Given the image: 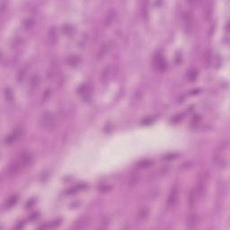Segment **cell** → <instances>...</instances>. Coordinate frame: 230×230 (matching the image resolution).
<instances>
[{"label":"cell","instance_id":"1","mask_svg":"<svg viewBox=\"0 0 230 230\" xmlns=\"http://www.w3.org/2000/svg\"><path fill=\"white\" fill-rule=\"evenodd\" d=\"M33 156L30 153H23L17 160L13 162L7 168L6 175L9 176H14L17 175L19 172L23 170L25 167L30 165L33 162Z\"/></svg>","mask_w":230,"mask_h":230},{"label":"cell","instance_id":"2","mask_svg":"<svg viewBox=\"0 0 230 230\" xmlns=\"http://www.w3.org/2000/svg\"><path fill=\"white\" fill-rule=\"evenodd\" d=\"M56 124V117L52 112L51 111H45L42 113L41 119H40V125L42 128L46 129H51Z\"/></svg>","mask_w":230,"mask_h":230},{"label":"cell","instance_id":"3","mask_svg":"<svg viewBox=\"0 0 230 230\" xmlns=\"http://www.w3.org/2000/svg\"><path fill=\"white\" fill-rule=\"evenodd\" d=\"M22 134H23L22 129H15L12 133H10L8 136H6V137L5 138V140H4L5 145L10 146V145L14 144L15 142L17 141L18 140L21 138Z\"/></svg>","mask_w":230,"mask_h":230},{"label":"cell","instance_id":"4","mask_svg":"<svg viewBox=\"0 0 230 230\" xmlns=\"http://www.w3.org/2000/svg\"><path fill=\"white\" fill-rule=\"evenodd\" d=\"M207 179V175L206 174H202L201 175V177L199 179L198 181V184H197V188L195 189L196 193H197V195L198 197H201L203 195L205 194V192H206V180Z\"/></svg>","mask_w":230,"mask_h":230},{"label":"cell","instance_id":"5","mask_svg":"<svg viewBox=\"0 0 230 230\" xmlns=\"http://www.w3.org/2000/svg\"><path fill=\"white\" fill-rule=\"evenodd\" d=\"M199 221H200V218L196 213H190L186 218V227L190 229L196 228L199 225Z\"/></svg>","mask_w":230,"mask_h":230},{"label":"cell","instance_id":"6","mask_svg":"<svg viewBox=\"0 0 230 230\" xmlns=\"http://www.w3.org/2000/svg\"><path fill=\"white\" fill-rule=\"evenodd\" d=\"M183 22L185 25V29L187 33H191L193 31V15L190 11H186L183 13Z\"/></svg>","mask_w":230,"mask_h":230},{"label":"cell","instance_id":"7","mask_svg":"<svg viewBox=\"0 0 230 230\" xmlns=\"http://www.w3.org/2000/svg\"><path fill=\"white\" fill-rule=\"evenodd\" d=\"M154 67L156 69L159 71H164L166 69V62L164 59L161 54H157L154 58Z\"/></svg>","mask_w":230,"mask_h":230},{"label":"cell","instance_id":"8","mask_svg":"<svg viewBox=\"0 0 230 230\" xmlns=\"http://www.w3.org/2000/svg\"><path fill=\"white\" fill-rule=\"evenodd\" d=\"M178 188L177 187H174L171 192H170V194L168 196V199H167V207H174L175 204L177 203V200H178Z\"/></svg>","mask_w":230,"mask_h":230},{"label":"cell","instance_id":"9","mask_svg":"<svg viewBox=\"0 0 230 230\" xmlns=\"http://www.w3.org/2000/svg\"><path fill=\"white\" fill-rule=\"evenodd\" d=\"M111 44L110 42H108V41H107V42H104V43L101 46V48L99 49L98 52L96 54V59H98V60L102 59V58L109 52V51L111 50Z\"/></svg>","mask_w":230,"mask_h":230},{"label":"cell","instance_id":"10","mask_svg":"<svg viewBox=\"0 0 230 230\" xmlns=\"http://www.w3.org/2000/svg\"><path fill=\"white\" fill-rule=\"evenodd\" d=\"M58 35L57 28L55 26H51L49 29V32H48V38H49L50 43H51V44L57 43V41H58Z\"/></svg>","mask_w":230,"mask_h":230},{"label":"cell","instance_id":"11","mask_svg":"<svg viewBox=\"0 0 230 230\" xmlns=\"http://www.w3.org/2000/svg\"><path fill=\"white\" fill-rule=\"evenodd\" d=\"M116 18V11L113 9H111L107 12L105 18H104V24L110 25L113 23L114 19Z\"/></svg>","mask_w":230,"mask_h":230},{"label":"cell","instance_id":"12","mask_svg":"<svg viewBox=\"0 0 230 230\" xmlns=\"http://www.w3.org/2000/svg\"><path fill=\"white\" fill-rule=\"evenodd\" d=\"M40 86V77L38 75H33L31 76V79H30V88H31V91H35L36 89L39 87Z\"/></svg>","mask_w":230,"mask_h":230},{"label":"cell","instance_id":"13","mask_svg":"<svg viewBox=\"0 0 230 230\" xmlns=\"http://www.w3.org/2000/svg\"><path fill=\"white\" fill-rule=\"evenodd\" d=\"M112 68L111 67V66H107L106 68L103 70L102 72V76H101V79H102V81L105 84L107 81H108V79L111 77V72H112Z\"/></svg>","mask_w":230,"mask_h":230},{"label":"cell","instance_id":"14","mask_svg":"<svg viewBox=\"0 0 230 230\" xmlns=\"http://www.w3.org/2000/svg\"><path fill=\"white\" fill-rule=\"evenodd\" d=\"M198 195H197V193L195 191V189H192L189 193V196H188V202H189V205L191 207L194 206V204L196 203V200L198 199Z\"/></svg>","mask_w":230,"mask_h":230},{"label":"cell","instance_id":"15","mask_svg":"<svg viewBox=\"0 0 230 230\" xmlns=\"http://www.w3.org/2000/svg\"><path fill=\"white\" fill-rule=\"evenodd\" d=\"M139 174L137 173V172H134V173H132L131 175H130V176L129 178V182H128V185L129 186V187H133V186H135L137 183H138V182H139Z\"/></svg>","mask_w":230,"mask_h":230},{"label":"cell","instance_id":"16","mask_svg":"<svg viewBox=\"0 0 230 230\" xmlns=\"http://www.w3.org/2000/svg\"><path fill=\"white\" fill-rule=\"evenodd\" d=\"M147 216H148V210L146 207H144V208H141L139 211L138 215H137V218H138L139 220L143 221V220H145L147 218Z\"/></svg>","mask_w":230,"mask_h":230},{"label":"cell","instance_id":"17","mask_svg":"<svg viewBox=\"0 0 230 230\" xmlns=\"http://www.w3.org/2000/svg\"><path fill=\"white\" fill-rule=\"evenodd\" d=\"M68 62H69V64L70 65L71 67H76L78 64H79V62H80V58H79V57L78 56H76V55H73V56H70L69 58V59H68Z\"/></svg>","mask_w":230,"mask_h":230},{"label":"cell","instance_id":"18","mask_svg":"<svg viewBox=\"0 0 230 230\" xmlns=\"http://www.w3.org/2000/svg\"><path fill=\"white\" fill-rule=\"evenodd\" d=\"M63 33L65 34H67L68 36H71L74 34V33H75V29H74V27L71 25V24H65V25H63Z\"/></svg>","mask_w":230,"mask_h":230},{"label":"cell","instance_id":"19","mask_svg":"<svg viewBox=\"0 0 230 230\" xmlns=\"http://www.w3.org/2000/svg\"><path fill=\"white\" fill-rule=\"evenodd\" d=\"M34 21L33 19H31V18L25 19L23 21V26L24 30H30V29H32V27L34 26Z\"/></svg>","mask_w":230,"mask_h":230},{"label":"cell","instance_id":"20","mask_svg":"<svg viewBox=\"0 0 230 230\" xmlns=\"http://www.w3.org/2000/svg\"><path fill=\"white\" fill-rule=\"evenodd\" d=\"M5 98L7 100V102L9 103H12L13 100H14V94H13V91L10 87H6L5 89Z\"/></svg>","mask_w":230,"mask_h":230},{"label":"cell","instance_id":"21","mask_svg":"<svg viewBox=\"0 0 230 230\" xmlns=\"http://www.w3.org/2000/svg\"><path fill=\"white\" fill-rule=\"evenodd\" d=\"M153 164H154V162L151 161V160H142L140 162H139L138 167H140V168H147V167L151 166Z\"/></svg>","mask_w":230,"mask_h":230},{"label":"cell","instance_id":"22","mask_svg":"<svg viewBox=\"0 0 230 230\" xmlns=\"http://www.w3.org/2000/svg\"><path fill=\"white\" fill-rule=\"evenodd\" d=\"M17 201V196L14 195V196H11L7 200H6V203H5V208H11L13 207Z\"/></svg>","mask_w":230,"mask_h":230},{"label":"cell","instance_id":"23","mask_svg":"<svg viewBox=\"0 0 230 230\" xmlns=\"http://www.w3.org/2000/svg\"><path fill=\"white\" fill-rule=\"evenodd\" d=\"M23 42V40L21 37H16L14 39L13 42H12V48L13 49H17V48L22 46Z\"/></svg>","mask_w":230,"mask_h":230},{"label":"cell","instance_id":"24","mask_svg":"<svg viewBox=\"0 0 230 230\" xmlns=\"http://www.w3.org/2000/svg\"><path fill=\"white\" fill-rule=\"evenodd\" d=\"M87 226V219L85 218H81L78 222H76L74 226L75 229H81L83 228H85Z\"/></svg>","mask_w":230,"mask_h":230},{"label":"cell","instance_id":"25","mask_svg":"<svg viewBox=\"0 0 230 230\" xmlns=\"http://www.w3.org/2000/svg\"><path fill=\"white\" fill-rule=\"evenodd\" d=\"M25 75H26V72L23 69H19V71L17 72V76H16V78H17L18 82H22L23 81L24 77H25Z\"/></svg>","mask_w":230,"mask_h":230},{"label":"cell","instance_id":"26","mask_svg":"<svg viewBox=\"0 0 230 230\" xmlns=\"http://www.w3.org/2000/svg\"><path fill=\"white\" fill-rule=\"evenodd\" d=\"M177 157H178V154H175V153H171V154H167L166 156H165L164 160H165V161H171V160L175 159Z\"/></svg>","mask_w":230,"mask_h":230},{"label":"cell","instance_id":"27","mask_svg":"<svg viewBox=\"0 0 230 230\" xmlns=\"http://www.w3.org/2000/svg\"><path fill=\"white\" fill-rule=\"evenodd\" d=\"M197 76H198V72H197V70L190 71V72H189V75H188L189 79H190L191 81H194L195 79H196V77H197Z\"/></svg>","mask_w":230,"mask_h":230},{"label":"cell","instance_id":"28","mask_svg":"<svg viewBox=\"0 0 230 230\" xmlns=\"http://www.w3.org/2000/svg\"><path fill=\"white\" fill-rule=\"evenodd\" d=\"M182 114H177L175 115L173 119H172V122H174V123H178V122H180L181 121H182Z\"/></svg>","mask_w":230,"mask_h":230},{"label":"cell","instance_id":"29","mask_svg":"<svg viewBox=\"0 0 230 230\" xmlns=\"http://www.w3.org/2000/svg\"><path fill=\"white\" fill-rule=\"evenodd\" d=\"M200 116L199 115H195L194 117L193 118V120H192V124H198L200 122Z\"/></svg>","mask_w":230,"mask_h":230},{"label":"cell","instance_id":"30","mask_svg":"<svg viewBox=\"0 0 230 230\" xmlns=\"http://www.w3.org/2000/svg\"><path fill=\"white\" fill-rule=\"evenodd\" d=\"M110 189H111V186L104 185V186H102V187L100 188V191H101V192H108Z\"/></svg>","mask_w":230,"mask_h":230},{"label":"cell","instance_id":"31","mask_svg":"<svg viewBox=\"0 0 230 230\" xmlns=\"http://www.w3.org/2000/svg\"><path fill=\"white\" fill-rule=\"evenodd\" d=\"M5 1H2L1 2V12H3L4 11V9H5Z\"/></svg>","mask_w":230,"mask_h":230},{"label":"cell","instance_id":"32","mask_svg":"<svg viewBox=\"0 0 230 230\" xmlns=\"http://www.w3.org/2000/svg\"><path fill=\"white\" fill-rule=\"evenodd\" d=\"M38 218V214L34 213V214H33V215H32V217L30 218V219H35V218Z\"/></svg>","mask_w":230,"mask_h":230}]
</instances>
